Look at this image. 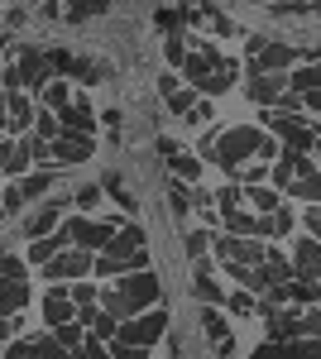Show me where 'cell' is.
<instances>
[{
    "mask_svg": "<svg viewBox=\"0 0 321 359\" xmlns=\"http://www.w3.org/2000/svg\"><path fill=\"white\" fill-rule=\"evenodd\" d=\"M15 340V316H0V345H10Z\"/></svg>",
    "mask_w": 321,
    "mask_h": 359,
    "instance_id": "obj_54",
    "label": "cell"
},
{
    "mask_svg": "<svg viewBox=\"0 0 321 359\" xmlns=\"http://www.w3.org/2000/svg\"><path fill=\"white\" fill-rule=\"evenodd\" d=\"M39 101H44L48 111H63V106L72 101V86H67V77H53V82H48L44 91H39Z\"/></svg>",
    "mask_w": 321,
    "mask_h": 359,
    "instance_id": "obj_29",
    "label": "cell"
},
{
    "mask_svg": "<svg viewBox=\"0 0 321 359\" xmlns=\"http://www.w3.org/2000/svg\"><path fill=\"white\" fill-rule=\"evenodd\" d=\"M168 206H173V216H188L192 211V182L173 177V182H168Z\"/></svg>",
    "mask_w": 321,
    "mask_h": 359,
    "instance_id": "obj_30",
    "label": "cell"
},
{
    "mask_svg": "<svg viewBox=\"0 0 321 359\" xmlns=\"http://www.w3.org/2000/svg\"><path fill=\"white\" fill-rule=\"evenodd\" d=\"M81 15H106V0H81L67 10V20H81Z\"/></svg>",
    "mask_w": 321,
    "mask_h": 359,
    "instance_id": "obj_49",
    "label": "cell"
},
{
    "mask_svg": "<svg viewBox=\"0 0 321 359\" xmlns=\"http://www.w3.org/2000/svg\"><path fill=\"white\" fill-rule=\"evenodd\" d=\"M159 149H163V158H168V168H173V177H183V182L197 187V177H202V158L188 154V149H178L173 139H159Z\"/></svg>",
    "mask_w": 321,
    "mask_h": 359,
    "instance_id": "obj_16",
    "label": "cell"
},
{
    "mask_svg": "<svg viewBox=\"0 0 321 359\" xmlns=\"http://www.w3.org/2000/svg\"><path fill=\"white\" fill-rule=\"evenodd\" d=\"M293 273L297 278H317L321 283V240L302 235V240L293 245Z\"/></svg>",
    "mask_w": 321,
    "mask_h": 359,
    "instance_id": "obj_18",
    "label": "cell"
},
{
    "mask_svg": "<svg viewBox=\"0 0 321 359\" xmlns=\"http://www.w3.org/2000/svg\"><path fill=\"white\" fill-rule=\"evenodd\" d=\"M288 192L302 196L307 206H321V172L307 163V154H297V168H293V182H288Z\"/></svg>",
    "mask_w": 321,
    "mask_h": 359,
    "instance_id": "obj_14",
    "label": "cell"
},
{
    "mask_svg": "<svg viewBox=\"0 0 321 359\" xmlns=\"http://www.w3.org/2000/svg\"><path fill=\"white\" fill-rule=\"evenodd\" d=\"M216 206H221V216H225V211H240L244 206V187H221V192H216Z\"/></svg>",
    "mask_w": 321,
    "mask_h": 359,
    "instance_id": "obj_43",
    "label": "cell"
},
{
    "mask_svg": "<svg viewBox=\"0 0 321 359\" xmlns=\"http://www.w3.org/2000/svg\"><path fill=\"white\" fill-rule=\"evenodd\" d=\"M178 86H183V82H178V72H163V77H159V91H163V96H173Z\"/></svg>",
    "mask_w": 321,
    "mask_h": 359,
    "instance_id": "obj_53",
    "label": "cell"
},
{
    "mask_svg": "<svg viewBox=\"0 0 321 359\" xmlns=\"http://www.w3.org/2000/svg\"><path fill=\"white\" fill-rule=\"evenodd\" d=\"M159 302H163V283H159L154 269H139V273L115 278V287L101 292V306H106L110 316H120V321H130V316L144 311V306H159Z\"/></svg>",
    "mask_w": 321,
    "mask_h": 359,
    "instance_id": "obj_2",
    "label": "cell"
},
{
    "mask_svg": "<svg viewBox=\"0 0 321 359\" xmlns=\"http://www.w3.org/2000/svg\"><path fill=\"white\" fill-rule=\"evenodd\" d=\"M302 335L307 340H321V311H312V306L302 311Z\"/></svg>",
    "mask_w": 321,
    "mask_h": 359,
    "instance_id": "obj_48",
    "label": "cell"
},
{
    "mask_svg": "<svg viewBox=\"0 0 321 359\" xmlns=\"http://www.w3.org/2000/svg\"><path fill=\"white\" fill-rule=\"evenodd\" d=\"M53 340L63 345V350H72V355H77V350H81V340H86V326H81L77 316H72V321H63V326H53Z\"/></svg>",
    "mask_w": 321,
    "mask_h": 359,
    "instance_id": "obj_27",
    "label": "cell"
},
{
    "mask_svg": "<svg viewBox=\"0 0 321 359\" xmlns=\"http://www.w3.org/2000/svg\"><path fill=\"white\" fill-rule=\"evenodd\" d=\"M29 264L25 259H15V254H0V278H10V283H25Z\"/></svg>",
    "mask_w": 321,
    "mask_h": 359,
    "instance_id": "obj_42",
    "label": "cell"
},
{
    "mask_svg": "<svg viewBox=\"0 0 321 359\" xmlns=\"http://www.w3.org/2000/svg\"><path fill=\"white\" fill-rule=\"evenodd\" d=\"M0 206H5V216H10V211H20V206H29V201H25V192H20V187H5V196H0Z\"/></svg>",
    "mask_w": 321,
    "mask_h": 359,
    "instance_id": "obj_50",
    "label": "cell"
},
{
    "mask_svg": "<svg viewBox=\"0 0 321 359\" xmlns=\"http://www.w3.org/2000/svg\"><path fill=\"white\" fill-rule=\"evenodd\" d=\"M86 331H91V335H101V340H115V331H120V316H110L106 306H101V311H96V321H91Z\"/></svg>",
    "mask_w": 321,
    "mask_h": 359,
    "instance_id": "obj_38",
    "label": "cell"
},
{
    "mask_svg": "<svg viewBox=\"0 0 321 359\" xmlns=\"http://www.w3.org/2000/svg\"><path fill=\"white\" fill-rule=\"evenodd\" d=\"M163 101H168V111L183 120V115H188L192 106H197V91H192V86H178V91H173V96H163Z\"/></svg>",
    "mask_w": 321,
    "mask_h": 359,
    "instance_id": "obj_37",
    "label": "cell"
},
{
    "mask_svg": "<svg viewBox=\"0 0 321 359\" xmlns=\"http://www.w3.org/2000/svg\"><path fill=\"white\" fill-rule=\"evenodd\" d=\"M293 225H297V216L288 211V206H283V201L268 211V235H293Z\"/></svg>",
    "mask_w": 321,
    "mask_h": 359,
    "instance_id": "obj_36",
    "label": "cell"
},
{
    "mask_svg": "<svg viewBox=\"0 0 321 359\" xmlns=\"http://www.w3.org/2000/svg\"><path fill=\"white\" fill-rule=\"evenodd\" d=\"M91 264H96V254H91V249L67 245V249H58L39 273L48 278V283H77V278H91Z\"/></svg>",
    "mask_w": 321,
    "mask_h": 359,
    "instance_id": "obj_5",
    "label": "cell"
},
{
    "mask_svg": "<svg viewBox=\"0 0 321 359\" xmlns=\"http://www.w3.org/2000/svg\"><path fill=\"white\" fill-rule=\"evenodd\" d=\"M91 154H96L91 135H63V139H53V163H86Z\"/></svg>",
    "mask_w": 321,
    "mask_h": 359,
    "instance_id": "obj_19",
    "label": "cell"
},
{
    "mask_svg": "<svg viewBox=\"0 0 321 359\" xmlns=\"http://www.w3.org/2000/svg\"><path fill=\"white\" fill-rule=\"evenodd\" d=\"M77 359H110V340H101V335H91V331H86V340H81Z\"/></svg>",
    "mask_w": 321,
    "mask_h": 359,
    "instance_id": "obj_39",
    "label": "cell"
},
{
    "mask_svg": "<svg viewBox=\"0 0 321 359\" xmlns=\"http://www.w3.org/2000/svg\"><path fill=\"white\" fill-rule=\"evenodd\" d=\"M283 359H321V340H307V335L283 340Z\"/></svg>",
    "mask_w": 321,
    "mask_h": 359,
    "instance_id": "obj_32",
    "label": "cell"
},
{
    "mask_svg": "<svg viewBox=\"0 0 321 359\" xmlns=\"http://www.w3.org/2000/svg\"><path fill=\"white\" fill-rule=\"evenodd\" d=\"M25 306H29V283L0 278V316H15V311H25Z\"/></svg>",
    "mask_w": 321,
    "mask_h": 359,
    "instance_id": "obj_23",
    "label": "cell"
},
{
    "mask_svg": "<svg viewBox=\"0 0 321 359\" xmlns=\"http://www.w3.org/2000/svg\"><path fill=\"white\" fill-rule=\"evenodd\" d=\"M34 96L29 91H5L0 86V130L5 135H29L34 130Z\"/></svg>",
    "mask_w": 321,
    "mask_h": 359,
    "instance_id": "obj_8",
    "label": "cell"
},
{
    "mask_svg": "<svg viewBox=\"0 0 321 359\" xmlns=\"http://www.w3.org/2000/svg\"><path fill=\"white\" fill-rule=\"evenodd\" d=\"M192 297L207 306H225V292H221V283L211 273H192Z\"/></svg>",
    "mask_w": 321,
    "mask_h": 359,
    "instance_id": "obj_24",
    "label": "cell"
},
{
    "mask_svg": "<svg viewBox=\"0 0 321 359\" xmlns=\"http://www.w3.org/2000/svg\"><path fill=\"white\" fill-rule=\"evenodd\" d=\"M58 249H67V230L58 225L53 235H39V240H29V269H44L48 259H53Z\"/></svg>",
    "mask_w": 321,
    "mask_h": 359,
    "instance_id": "obj_21",
    "label": "cell"
},
{
    "mask_svg": "<svg viewBox=\"0 0 321 359\" xmlns=\"http://www.w3.org/2000/svg\"><path fill=\"white\" fill-rule=\"evenodd\" d=\"M63 225V201H39L34 216L25 221V240H39V235H53Z\"/></svg>",
    "mask_w": 321,
    "mask_h": 359,
    "instance_id": "obj_17",
    "label": "cell"
},
{
    "mask_svg": "<svg viewBox=\"0 0 321 359\" xmlns=\"http://www.w3.org/2000/svg\"><path fill=\"white\" fill-rule=\"evenodd\" d=\"M163 335H168V311L163 306H149V311H139L130 321H120L115 340H125V345H159Z\"/></svg>",
    "mask_w": 321,
    "mask_h": 359,
    "instance_id": "obj_6",
    "label": "cell"
},
{
    "mask_svg": "<svg viewBox=\"0 0 321 359\" xmlns=\"http://www.w3.org/2000/svg\"><path fill=\"white\" fill-rule=\"evenodd\" d=\"M15 67H20V82H25V91H29V96H39L44 86L53 82V67H48V53L29 48V43H20V53H15Z\"/></svg>",
    "mask_w": 321,
    "mask_h": 359,
    "instance_id": "obj_10",
    "label": "cell"
},
{
    "mask_svg": "<svg viewBox=\"0 0 321 359\" xmlns=\"http://www.w3.org/2000/svg\"><path fill=\"white\" fill-rule=\"evenodd\" d=\"M230 177H240V182H249V187H254L259 177H268V163H264V158H249V163H240Z\"/></svg>",
    "mask_w": 321,
    "mask_h": 359,
    "instance_id": "obj_41",
    "label": "cell"
},
{
    "mask_svg": "<svg viewBox=\"0 0 321 359\" xmlns=\"http://www.w3.org/2000/svg\"><path fill=\"white\" fill-rule=\"evenodd\" d=\"M207 154H211L225 172H235V168L249 163V158H264V163L278 158V139L264 135L259 125H230V130H216V139H211Z\"/></svg>",
    "mask_w": 321,
    "mask_h": 359,
    "instance_id": "obj_1",
    "label": "cell"
},
{
    "mask_svg": "<svg viewBox=\"0 0 321 359\" xmlns=\"http://www.w3.org/2000/svg\"><path fill=\"white\" fill-rule=\"evenodd\" d=\"M29 168H34V158H29L25 139H0V172L5 177H25Z\"/></svg>",
    "mask_w": 321,
    "mask_h": 359,
    "instance_id": "obj_20",
    "label": "cell"
},
{
    "mask_svg": "<svg viewBox=\"0 0 321 359\" xmlns=\"http://www.w3.org/2000/svg\"><path fill=\"white\" fill-rule=\"evenodd\" d=\"M101 196H106V187H101V182H86V187H77V211L101 206Z\"/></svg>",
    "mask_w": 321,
    "mask_h": 359,
    "instance_id": "obj_44",
    "label": "cell"
},
{
    "mask_svg": "<svg viewBox=\"0 0 321 359\" xmlns=\"http://www.w3.org/2000/svg\"><path fill=\"white\" fill-rule=\"evenodd\" d=\"M110 359H149V345H125V340H110Z\"/></svg>",
    "mask_w": 321,
    "mask_h": 359,
    "instance_id": "obj_46",
    "label": "cell"
},
{
    "mask_svg": "<svg viewBox=\"0 0 321 359\" xmlns=\"http://www.w3.org/2000/svg\"><path fill=\"white\" fill-rule=\"evenodd\" d=\"M183 249H188V259H202V254L211 249V230H188V240H183Z\"/></svg>",
    "mask_w": 321,
    "mask_h": 359,
    "instance_id": "obj_40",
    "label": "cell"
},
{
    "mask_svg": "<svg viewBox=\"0 0 321 359\" xmlns=\"http://www.w3.org/2000/svg\"><path fill=\"white\" fill-rule=\"evenodd\" d=\"M202 331L216 340V350H221V355H230V345H235V340H230V326H225L221 306H202Z\"/></svg>",
    "mask_w": 321,
    "mask_h": 359,
    "instance_id": "obj_22",
    "label": "cell"
},
{
    "mask_svg": "<svg viewBox=\"0 0 321 359\" xmlns=\"http://www.w3.org/2000/svg\"><path fill=\"white\" fill-rule=\"evenodd\" d=\"M259 125H264V135H273L278 149H288V154H307V149H312V125H307L302 115L259 111Z\"/></svg>",
    "mask_w": 321,
    "mask_h": 359,
    "instance_id": "obj_3",
    "label": "cell"
},
{
    "mask_svg": "<svg viewBox=\"0 0 321 359\" xmlns=\"http://www.w3.org/2000/svg\"><path fill=\"white\" fill-rule=\"evenodd\" d=\"M302 221H307V235L321 240V206H307V216H302Z\"/></svg>",
    "mask_w": 321,
    "mask_h": 359,
    "instance_id": "obj_52",
    "label": "cell"
},
{
    "mask_svg": "<svg viewBox=\"0 0 321 359\" xmlns=\"http://www.w3.org/2000/svg\"><path fill=\"white\" fill-rule=\"evenodd\" d=\"M225 273L235 278L240 287H249V292H264V287H268L264 273H259V264H225Z\"/></svg>",
    "mask_w": 321,
    "mask_h": 359,
    "instance_id": "obj_26",
    "label": "cell"
},
{
    "mask_svg": "<svg viewBox=\"0 0 321 359\" xmlns=\"http://www.w3.org/2000/svg\"><path fill=\"white\" fill-rule=\"evenodd\" d=\"M188 34H183V29H178V34H168V43H163V57H168V67H183V62H188Z\"/></svg>",
    "mask_w": 321,
    "mask_h": 359,
    "instance_id": "obj_33",
    "label": "cell"
},
{
    "mask_svg": "<svg viewBox=\"0 0 321 359\" xmlns=\"http://www.w3.org/2000/svg\"><path fill=\"white\" fill-rule=\"evenodd\" d=\"M312 149H317V154H321V130H312Z\"/></svg>",
    "mask_w": 321,
    "mask_h": 359,
    "instance_id": "obj_56",
    "label": "cell"
},
{
    "mask_svg": "<svg viewBox=\"0 0 321 359\" xmlns=\"http://www.w3.org/2000/svg\"><path fill=\"white\" fill-rule=\"evenodd\" d=\"M58 120H63V135H91V130H96V111H91V101H86L81 91L58 111Z\"/></svg>",
    "mask_w": 321,
    "mask_h": 359,
    "instance_id": "obj_12",
    "label": "cell"
},
{
    "mask_svg": "<svg viewBox=\"0 0 321 359\" xmlns=\"http://www.w3.org/2000/svg\"><path fill=\"white\" fill-rule=\"evenodd\" d=\"M259 273H264L268 287H273V283H288V278H297V273H293V259H283V254H264Z\"/></svg>",
    "mask_w": 321,
    "mask_h": 359,
    "instance_id": "obj_25",
    "label": "cell"
},
{
    "mask_svg": "<svg viewBox=\"0 0 321 359\" xmlns=\"http://www.w3.org/2000/svg\"><path fill=\"white\" fill-rule=\"evenodd\" d=\"M297 48L288 43H264V39H249V72H288L297 62Z\"/></svg>",
    "mask_w": 321,
    "mask_h": 359,
    "instance_id": "obj_9",
    "label": "cell"
},
{
    "mask_svg": "<svg viewBox=\"0 0 321 359\" xmlns=\"http://www.w3.org/2000/svg\"><path fill=\"white\" fill-rule=\"evenodd\" d=\"M211 115H216L211 96H197V106H192V111L183 115V120H188V125H207V120H211Z\"/></svg>",
    "mask_w": 321,
    "mask_h": 359,
    "instance_id": "obj_45",
    "label": "cell"
},
{
    "mask_svg": "<svg viewBox=\"0 0 321 359\" xmlns=\"http://www.w3.org/2000/svg\"><path fill=\"white\" fill-rule=\"evenodd\" d=\"M225 306H230L235 316H259V297H254L249 287H235V292H225Z\"/></svg>",
    "mask_w": 321,
    "mask_h": 359,
    "instance_id": "obj_31",
    "label": "cell"
},
{
    "mask_svg": "<svg viewBox=\"0 0 321 359\" xmlns=\"http://www.w3.org/2000/svg\"><path fill=\"white\" fill-rule=\"evenodd\" d=\"M139 249H149V235H144V225L125 221L115 235H110V245L101 249V254H110V259H130V254H139Z\"/></svg>",
    "mask_w": 321,
    "mask_h": 359,
    "instance_id": "obj_15",
    "label": "cell"
},
{
    "mask_svg": "<svg viewBox=\"0 0 321 359\" xmlns=\"http://www.w3.org/2000/svg\"><path fill=\"white\" fill-rule=\"evenodd\" d=\"M302 96V111H321V91H297Z\"/></svg>",
    "mask_w": 321,
    "mask_h": 359,
    "instance_id": "obj_55",
    "label": "cell"
},
{
    "mask_svg": "<svg viewBox=\"0 0 321 359\" xmlns=\"http://www.w3.org/2000/svg\"><path fill=\"white\" fill-rule=\"evenodd\" d=\"M216 249V269H225V264H264V254L268 249L259 245V235H216L211 240Z\"/></svg>",
    "mask_w": 321,
    "mask_h": 359,
    "instance_id": "obj_7",
    "label": "cell"
},
{
    "mask_svg": "<svg viewBox=\"0 0 321 359\" xmlns=\"http://www.w3.org/2000/svg\"><path fill=\"white\" fill-rule=\"evenodd\" d=\"M39 311H44L48 331H53V326H63V321H72V316H77V302H72V292H67L63 283H53V287L44 292V302H39Z\"/></svg>",
    "mask_w": 321,
    "mask_h": 359,
    "instance_id": "obj_13",
    "label": "cell"
},
{
    "mask_svg": "<svg viewBox=\"0 0 321 359\" xmlns=\"http://www.w3.org/2000/svg\"><path fill=\"white\" fill-rule=\"evenodd\" d=\"M244 201H249V206H254V211H273V206H278V192H273V187H259V182H254V187H244Z\"/></svg>",
    "mask_w": 321,
    "mask_h": 359,
    "instance_id": "obj_35",
    "label": "cell"
},
{
    "mask_svg": "<svg viewBox=\"0 0 321 359\" xmlns=\"http://www.w3.org/2000/svg\"><path fill=\"white\" fill-rule=\"evenodd\" d=\"M0 43H5V34H0Z\"/></svg>",
    "mask_w": 321,
    "mask_h": 359,
    "instance_id": "obj_57",
    "label": "cell"
},
{
    "mask_svg": "<svg viewBox=\"0 0 321 359\" xmlns=\"http://www.w3.org/2000/svg\"><path fill=\"white\" fill-rule=\"evenodd\" d=\"M125 221H91V216H63V230H67V245L77 249H91V254H101L110 245V235L120 230Z\"/></svg>",
    "mask_w": 321,
    "mask_h": 359,
    "instance_id": "obj_4",
    "label": "cell"
},
{
    "mask_svg": "<svg viewBox=\"0 0 321 359\" xmlns=\"http://www.w3.org/2000/svg\"><path fill=\"white\" fill-rule=\"evenodd\" d=\"M34 135L48 139V144L63 139V120H58V111H39V115H34Z\"/></svg>",
    "mask_w": 321,
    "mask_h": 359,
    "instance_id": "obj_34",
    "label": "cell"
},
{
    "mask_svg": "<svg viewBox=\"0 0 321 359\" xmlns=\"http://www.w3.org/2000/svg\"><path fill=\"white\" fill-rule=\"evenodd\" d=\"M72 302H77V306H91V302H101V292H96L86 278H77V283H72Z\"/></svg>",
    "mask_w": 321,
    "mask_h": 359,
    "instance_id": "obj_47",
    "label": "cell"
},
{
    "mask_svg": "<svg viewBox=\"0 0 321 359\" xmlns=\"http://www.w3.org/2000/svg\"><path fill=\"white\" fill-rule=\"evenodd\" d=\"M244 91H249V101H254L259 111H268V106L288 91V72H249Z\"/></svg>",
    "mask_w": 321,
    "mask_h": 359,
    "instance_id": "obj_11",
    "label": "cell"
},
{
    "mask_svg": "<svg viewBox=\"0 0 321 359\" xmlns=\"http://www.w3.org/2000/svg\"><path fill=\"white\" fill-rule=\"evenodd\" d=\"M254 359H283V340H264V345L254 350Z\"/></svg>",
    "mask_w": 321,
    "mask_h": 359,
    "instance_id": "obj_51",
    "label": "cell"
},
{
    "mask_svg": "<svg viewBox=\"0 0 321 359\" xmlns=\"http://www.w3.org/2000/svg\"><path fill=\"white\" fill-rule=\"evenodd\" d=\"M15 187L25 192V201H39V196H44L48 187H53V172H48V168H39V172H29V177H20Z\"/></svg>",
    "mask_w": 321,
    "mask_h": 359,
    "instance_id": "obj_28",
    "label": "cell"
}]
</instances>
